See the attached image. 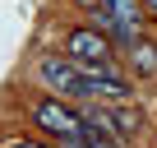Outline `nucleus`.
<instances>
[{"instance_id":"2","label":"nucleus","mask_w":157,"mask_h":148,"mask_svg":"<svg viewBox=\"0 0 157 148\" xmlns=\"http://www.w3.org/2000/svg\"><path fill=\"white\" fill-rule=\"evenodd\" d=\"M37 79L60 97H88V74H83V65L74 56H42Z\"/></svg>"},{"instance_id":"6","label":"nucleus","mask_w":157,"mask_h":148,"mask_svg":"<svg viewBox=\"0 0 157 148\" xmlns=\"http://www.w3.org/2000/svg\"><path fill=\"white\" fill-rule=\"evenodd\" d=\"M102 111H106V120H111V130L120 139H134L139 134V111L134 107H102Z\"/></svg>"},{"instance_id":"1","label":"nucleus","mask_w":157,"mask_h":148,"mask_svg":"<svg viewBox=\"0 0 157 148\" xmlns=\"http://www.w3.org/2000/svg\"><path fill=\"white\" fill-rule=\"evenodd\" d=\"M93 23L116 42V46H134L143 37V0H102L93 10Z\"/></svg>"},{"instance_id":"4","label":"nucleus","mask_w":157,"mask_h":148,"mask_svg":"<svg viewBox=\"0 0 157 148\" xmlns=\"http://www.w3.org/2000/svg\"><path fill=\"white\" fill-rule=\"evenodd\" d=\"M111 37L93 23V28H69V42H65V51L78 60V65H97V60H111Z\"/></svg>"},{"instance_id":"3","label":"nucleus","mask_w":157,"mask_h":148,"mask_svg":"<svg viewBox=\"0 0 157 148\" xmlns=\"http://www.w3.org/2000/svg\"><path fill=\"white\" fill-rule=\"evenodd\" d=\"M33 120L46 130V134H56V139H69V134H83V107H69L60 93H51V97H42L37 107H33Z\"/></svg>"},{"instance_id":"5","label":"nucleus","mask_w":157,"mask_h":148,"mask_svg":"<svg viewBox=\"0 0 157 148\" xmlns=\"http://www.w3.org/2000/svg\"><path fill=\"white\" fill-rule=\"evenodd\" d=\"M129 69H134V74H143V79H152V74H157V42L139 37V42L129 46Z\"/></svg>"},{"instance_id":"9","label":"nucleus","mask_w":157,"mask_h":148,"mask_svg":"<svg viewBox=\"0 0 157 148\" xmlns=\"http://www.w3.org/2000/svg\"><path fill=\"white\" fill-rule=\"evenodd\" d=\"M74 5H83V10H97V5H102V0H74Z\"/></svg>"},{"instance_id":"7","label":"nucleus","mask_w":157,"mask_h":148,"mask_svg":"<svg viewBox=\"0 0 157 148\" xmlns=\"http://www.w3.org/2000/svg\"><path fill=\"white\" fill-rule=\"evenodd\" d=\"M5 148H46V143H28V139H10Z\"/></svg>"},{"instance_id":"8","label":"nucleus","mask_w":157,"mask_h":148,"mask_svg":"<svg viewBox=\"0 0 157 148\" xmlns=\"http://www.w3.org/2000/svg\"><path fill=\"white\" fill-rule=\"evenodd\" d=\"M143 14H148V19L157 23V0H143Z\"/></svg>"}]
</instances>
